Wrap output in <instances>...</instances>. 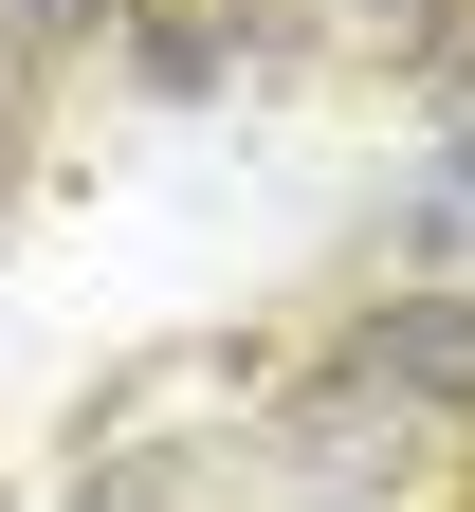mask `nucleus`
Segmentation results:
<instances>
[{"label":"nucleus","mask_w":475,"mask_h":512,"mask_svg":"<svg viewBox=\"0 0 475 512\" xmlns=\"http://www.w3.org/2000/svg\"><path fill=\"white\" fill-rule=\"evenodd\" d=\"M74 512H201V458H183V439H92Z\"/></svg>","instance_id":"nucleus-3"},{"label":"nucleus","mask_w":475,"mask_h":512,"mask_svg":"<svg viewBox=\"0 0 475 512\" xmlns=\"http://www.w3.org/2000/svg\"><path fill=\"white\" fill-rule=\"evenodd\" d=\"M329 366H348L366 403H402V421H475V293H439V275L421 293H366Z\"/></svg>","instance_id":"nucleus-1"},{"label":"nucleus","mask_w":475,"mask_h":512,"mask_svg":"<svg viewBox=\"0 0 475 512\" xmlns=\"http://www.w3.org/2000/svg\"><path fill=\"white\" fill-rule=\"evenodd\" d=\"M256 19H275V0H128V55H147L165 92H220L256 55Z\"/></svg>","instance_id":"nucleus-2"},{"label":"nucleus","mask_w":475,"mask_h":512,"mask_svg":"<svg viewBox=\"0 0 475 512\" xmlns=\"http://www.w3.org/2000/svg\"><path fill=\"white\" fill-rule=\"evenodd\" d=\"M19 165H37V37L0 19V202H19Z\"/></svg>","instance_id":"nucleus-4"}]
</instances>
